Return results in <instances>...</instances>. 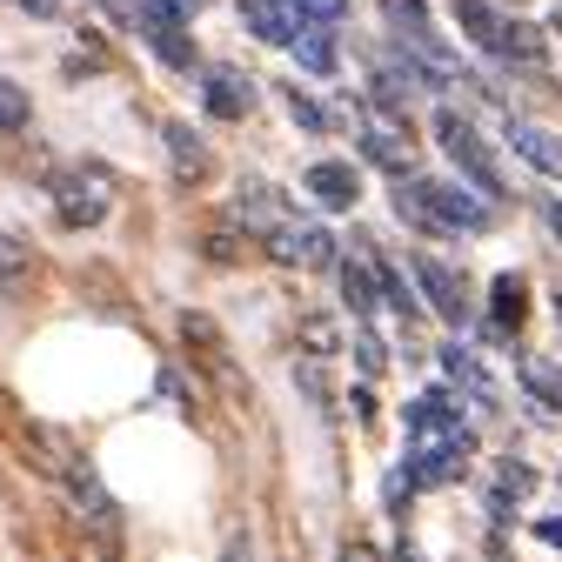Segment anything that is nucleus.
Returning a JSON list of instances; mask_svg holds the SVG:
<instances>
[{
	"instance_id": "obj_21",
	"label": "nucleus",
	"mask_w": 562,
	"mask_h": 562,
	"mask_svg": "<svg viewBox=\"0 0 562 562\" xmlns=\"http://www.w3.org/2000/svg\"><path fill=\"white\" fill-rule=\"evenodd\" d=\"M302 348H308V356H335V348H341V328H335L328 315H302Z\"/></svg>"
},
{
	"instance_id": "obj_12",
	"label": "nucleus",
	"mask_w": 562,
	"mask_h": 562,
	"mask_svg": "<svg viewBox=\"0 0 562 562\" xmlns=\"http://www.w3.org/2000/svg\"><path fill=\"white\" fill-rule=\"evenodd\" d=\"M341 295H348V308H356V315H369V308L382 302V274H375V261H369V255L341 261Z\"/></svg>"
},
{
	"instance_id": "obj_5",
	"label": "nucleus",
	"mask_w": 562,
	"mask_h": 562,
	"mask_svg": "<svg viewBox=\"0 0 562 562\" xmlns=\"http://www.w3.org/2000/svg\"><path fill=\"white\" fill-rule=\"evenodd\" d=\"M356 140H362V155H369L375 168H389V175H408V168H415V140H408L402 127L362 114V108H356Z\"/></svg>"
},
{
	"instance_id": "obj_18",
	"label": "nucleus",
	"mask_w": 562,
	"mask_h": 562,
	"mask_svg": "<svg viewBox=\"0 0 562 562\" xmlns=\"http://www.w3.org/2000/svg\"><path fill=\"white\" fill-rule=\"evenodd\" d=\"M382 21L395 34H422V27H429V0H382Z\"/></svg>"
},
{
	"instance_id": "obj_30",
	"label": "nucleus",
	"mask_w": 562,
	"mask_h": 562,
	"mask_svg": "<svg viewBox=\"0 0 562 562\" xmlns=\"http://www.w3.org/2000/svg\"><path fill=\"white\" fill-rule=\"evenodd\" d=\"M155 8H168V14H181V21H188V14H201V0H155Z\"/></svg>"
},
{
	"instance_id": "obj_31",
	"label": "nucleus",
	"mask_w": 562,
	"mask_h": 562,
	"mask_svg": "<svg viewBox=\"0 0 562 562\" xmlns=\"http://www.w3.org/2000/svg\"><path fill=\"white\" fill-rule=\"evenodd\" d=\"M549 228H555V235H562V201H549Z\"/></svg>"
},
{
	"instance_id": "obj_10",
	"label": "nucleus",
	"mask_w": 562,
	"mask_h": 562,
	"mask_svg": "<svg viewBox=\"0 0 562 562\" xmlns=\"http://www.w3.org/2000/svg\"><path fill=\"white\" fill-rule=\"evenodd\" d=\"M509 148H516L529 168H542V175H562V140H555L549 127H529V121H516V127H509Z\"/></svg>"
},
{
	"instance_id": "obj_7",
	"label": "nucleus",
	"mask_w": 562,
	"mask_h": 562,
	"mask_svg": "<svg viewBox=\"0 0 562 562\" xmlns=\"http://www.w3.org/2000/svg\"><path fill=\"white\" fill-rule=\"evenodd\" d=\"M241 21H248L255 41H268V47H295V34H302L295 0H241Z\"/></svg>"
},
{
	"instance_id": "obj_4",
	"label": "nucleus",
	"mask_w": 562,
	"mask_h": 562,
	"mask_svg": "<svg viewBox=\"0 0 562 562\" xmlns=\"http://www.w3.org/2000/svg\"><path fill=\"white\" fill-rule=\"evenodd\" d=\"M268 255H274L281 268H328V261H335V235H328V228L274 222V228H268Z\"/></svg>"
},
{
	"instance_id": "obj_3",
	"label": "nucleus",
	"mask_w": 562,
	"mask_h": 562,
	"mask_svg": "<svg viewBox=\"0 0 562 562\" xmlns=\"http://www.w3.org/2000/svg\"><path fill=\"white\" fill-rule=\"evenodd\" d=\"M408 442H456V449H475L462 408H456L442 389H429V395H415V402H408Z\"/></svg>"
},
{
	"instance_id": "obj_26",
	"label": "nucleus",
	"mask_w": 562,
	"mask_h": 562,
	"mask_svg": "<svg viewBox=\"0 0 562 562\" xmlns=\"http://www.w3.org/2000/svg\"><path fill=\"white\" fill-rule=\"evenodd\" d=\"M289 114H295L308 134H328V108H322V101H308L302 88H289Z\"/></svg>"
},
{
	"instance_id": "obj_13",
	"label": "nucleus",
	"mask_w": 562,
	"mask_h": 562,
	"mask_svg": "<svg viewBox=\"0 0 562 562\" xmlns=\"http://www.w3.org/2000/svg\"><path fill=\"white\" fill-rule=\"evenodd\" d=\"M449 8H456V21L469 27V41H482L488 54H503V27H509V21L488 8V0H449Z\"/></svg>"
},
{
	"instance_id": "obj_16",
	"label": "nucleus",
	"mask_w": 562,
	"mask_h": 562,
	"mask_svg": "<svg viewBox=\"0 0 562 562\" xmlns=\"http://www.w3.org/2000/svg\"><path fill=\"white\" fill-rule=\"evenodd\" d=\"M488 295H496V322H503V328H516V322L529 315V295H522V274H496V289H488Z\"/></svg>"
},
{
	"instance_id": "obj_9",
	"label": "nucleus",
	"mask_w": 562,
	"mask_h": 562,
	"mask_svg": "<svg viewBox=\"0 0 562 562\" xmlns=\"http://www.w3.org/2000/svg\"><path fill=\"white\" fill-rule=\"evenodd\" d=\"M101 215H108V188L101 181H67L60 188V222L67 228H94Z\"/></svg>"
},
{
	"instance_id": "obj_25",
	"label": "nucleus",
	"mask_w": 562,
	"mask_h": 562,
	"mask_svg": "<svg viewBox=\"0 0 562 562\" xmlns=\"http://www.w3.org/2000/svg\"><path fill=\"white\" fill-rule=\"evenodd\" d=\"M375 274H382V295H389V302H395V315H402V322H415V315H422V308H415V295H408V289H402V274H395V268H389V261H375Z\"/></svg>"
},
{
	"instance_id": "obj_20",
	"label": "nucleus",
	"mask_w": 562,
	"mask_h": 562,
	"mask_svg": "<svg viewBox=\"0 0 562 562\" xmlns=\"http://www.w3.org/2000/svg\"><path fill=\"white\" fill-rule=\"evenodd\" d=\"M328 34H335V27H308V41L295 34V54H302V67H308V75H328V67H335V47H328Z\"/></svg>"
},
{
	"instance_id": "obj_1",
	"label": "nucleus",
	"mask_w": 562,
	"mask_h": 562,
	"mask_svg": "<svg viewBox=\"0 0 562 562\" xmlns=\"http://www.w3.org/2000/svg\"><path fill=\"white\" fill-rule=\"evenodd\" d=\"M436 140H442V155H449V161H456V168H462V175H469V181H475L482 194H488V201L503 194V168L488 161L482 134H475V127H469V121H462L456 108H442V114H436Z\"/></svg>"
},
{
	"instance_id": "obj_29",
	"label": "nucleus",
	"mask_w": 562,
	"mask_h": 562,
	"mask_svg": "<svg viewBox=\"0 0 562 562\" xmlns=\"http://www.w3.org/2000/svg\"><path fill=\"white\" fill-rule=\"evenodd\" d=\"M536 536H542L549 549H562V516H542V522H536Z\"/></svg>"
},
{
	"instance_id": "obj_11",
	"label": "nucleus",
	"mask_w": 562,
	"mask_h": 562,
	"mask_svg": "<svg viewBox=\"0 0 562 562\" xmlns=\"http://www.w3.org/2000/svg\"><path fill=\"white\" fill-rule=\"evenodd\" d=\"M207 108H215L222 121H241L255 108V88L235 75V67H215V75H207Z\"/></svg>"
},
{
	"instance_id": "obj_2",
	"label": "nucleus",
	"mask_w": 562,
	"mask_h": 562,
	"mask_svg": "<svg viewBox=\"0 0 562 562\" xmlns=\"http://www.w3.org/2000/svg\"><path fill=\"white\" fill-rule=\"evenodd\" d=\"M415 194H422V207H429L436 228L482 235L488 222H496V201H488V194H469V188H456V181H415Z\"/></svg>"
},
{
	"instance_id": "obj_8",
	"label": "nucleus",
	"mask_w": 562,
	"mask_h": 562,
	"mask_svg": "<svg viewBox=\"0 0 562 562\" xmlns=\"http://www.w3.org/2000/svg\"><path fill=\"white\" fill-rule=\"evenodd\" d=\"M302 188L322 201V207H356V168H348V161H315L308 175H302Z\"/></svg>"
},
{
	"instance_id": "obj_15",
	"label": "nucleus",
	"mask_w": 562,
	"mask_h": 562,
	"mask_svg": "<svg viewBox=\"0 0 562 562\" xmlns=\"http://www.w3.org/2000/svg\"><path fill=\"white\" fill-rule=\"evenodd\" d=\"M516 375L529 382V395H536L542 408H562V375H555L549 362H536V356H522V362H516Z\"/></svg>"
},
{
	"instance_id": "obj_19",
	"label": "nucleus",
	"mask_w": 562,
	"mask_h": 562,
	"mask_svg": "<svg viewBox=\"0 0 562 562\" xmlns=\"http://www.w3.org/2000/svg\"><path fill=\"white\" fill-rule=\"evenodd\" d=\"M34 268V248L21 235H0V289H14V281Z\"/></svg>"
},
{
	"instance_id": "obj_24",
	"label": "nucleus",
	"mask_w": 562,
	"mask_h": 562,
	"mask_svg": "<svg viewBox=\"0 0 562 562\" xmlns=\"http://www.w3.org/2000/svg\"><path fill=\"white\" fill-rule=\"evenodd\" d=\"M295 14H302V27H341L348 0H295Z\"/></svg>"
},
{
	"instance_id": "obj_22",
	"label": "nucleus",
	"mask_w": 562,
	"mask_h": 562,
	"mask_svg": "<svg viewBox=\"0 0 562 562\" xmlns=\"http://www.w3.org/2000/svg\"><path fill=\"white\" fill-rule=\"evenodd\" d=\"M235 215H241V222H255V228H274V222H281V215H274V201H268V188H261V181H248V194L235 201Z\"/></svg>"
},
{
	"instance_id": "obj_23",
	"label": "nucleus",
	"mask_w": 562,
	"mask_h": 562,
	"mask_svg": "<svg viewBox=\"0 0 562 562\" xmlns=\"http://www.w3.org/2000/svg\"><path fill=\"white\" fill-rule=\"evenodd\" d=\"M442 369H449L456 382H469L475 395H488V375L475 369V356H469V348H462V341H456V348H442Z\"/></svg>"
},
{
	"instance_id": "obj_14",
	"label": "nucleus",
	"mask_w": 562,
	"mask_h": 562,
	"mask_svg": "<svg viewBox=\"0 0 562 562\" xmlns=\"http://www.w3.org/2000/svg\"><path fill=\"white\" fill-rule=\"evenodd\" d=\"M161 134H168V155H175V168H181V175H201V168H207V148L194 140V127H188V121H168Z\"/></svg>"
},
{
	"instance_id": "obj_6",
	"label": "nucleus",
	"mask_w": 562,
	"mask_h": 562,
	"mask_svg": "<svg viewBox=\"0 0 562 562\" xmlns=\"http://www.w3.org/2000/svg\"><path fill=\"white\" fill-rule=\"evenodd\" d=\"M415 281H422V289H429V308H436L442 322H462V315H469L462 274H456L449 261H436V255H415Z\"/></svg>"
},
{
	"instance_id": "obj_17",
	"label": "nucleus",
	"mask_w": 562,
	"mask_h": 562,
	"mask_svg": "<svg viewBox=\"0 0 562 562\" xmlns=\"http://www.w3.org/2000/svg\"><path fill=\"white\" fill-rule=\"evenodd\" d=\"M34 121V101H27V88L21 81H0V134H21Z\"/></svg>"
},
{
	"instance_id": "obj_28",
	"label": "nucleus",
	"mask_w": 562,
	"mask_h": 562,
	"mask_svg": "<svg viewBox=\"0 0 562 562\" xmlns=\"http://www.w3.org/2000/svg\"><path fill=\"white\" fill-rule=\"evenodd\" d=\"M356 356H362V375H382V369H389V356H382V341H375L369 328L356 335Z\"/></svg>"
},
{
	"instance_id": "obj_27",
	"label": "nucleus",
	"mask_w": 562,
	"mask_h": 562,
	"mask_svg": "<svg viewBox=\"0 0 562 562\" xmlns=\"http://www.w3.org/2000/svg\"><path fill=\"white\" fill-rule=\"evenodd\" d=\"M181 335H188V341H201L207 356H222V328L207 322V315H181Z\"/></svg>"
}]
</instances>
